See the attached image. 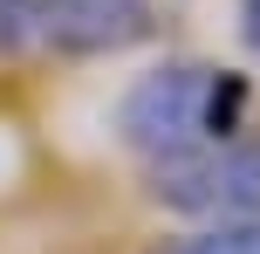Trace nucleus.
<instances>
[{"label": "nucleus", "instance_id": "nucleus-5", "mask_svg": "<svg viewBox=\"0 0 260 254\" xmlns=\"http://www.w3.org/2000/svg\"><path fill=\"white\" fill-rule=\"evenodd\" d=\"M233 27H240V48L260 62V0H233Z\"/></svg>", "mask_w": 260, "mask_h": 254}, {"label": "nucleus", "instance_id": "nucleus-1", "mask_svg": "<svg viewBox=\"0 0 260 254\" xmlns=\"http://www.w3.org/2000/svg\"><path fill=\"white\" fill-rule=\"evenodd\" d=\"M247 124H253V76L240 62H206V55H165L137 69L110 110V131L137 165L240 137Z\"/></svg>", "mask_w": 260, "mask_h": 254}, {"label": "nucleus", "instance_id": "nucleus-2", "mask_svg": "<svg viewBox=\"0 0 260 254\" xmlns=\"http://www.w3.org/2000/svg\"><path fill=\"white\" fill-rule=\"evenodd\" d=\"M157 41V0H0V55L110 62Z\"/></svg>", "mask_w": 260, "mask_h": 254}, {"label": "nucleus", "instance_id": "nucleus-3", "mask_svg": "<svg viewBox=\"0 0 260 254\" xmlns=\"http://www.w3.org/2000/svg\"><path fill=\"white\" fill-rule=\"evenodd\" d=\"M144 192L171 220H260V124L144 165Z\"/></svg>", "mask_w": 260, "mask_h": 254}, {"label": "nucleus", "instance_id": "nucleus-4", "mask_svg": "<svg viewBox=\"0 0 260 254\" xmlns=\"http://www.w3.org/2000/svg\"><path fill=\"white\" fill-rule=\"evenodd\" d=\"M144 254H260V220H185L144 241Z\"/></svg>", "mask_w": 260, "mask_h": 254}]
</instances>
